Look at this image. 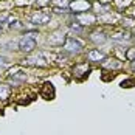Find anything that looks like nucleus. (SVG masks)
<instances>
[{
    "label": "nucleus",
    "instance_id": "f257e3e1",
    "mask_svg": "<svg viewBox=\"0 0 135 135\" xmlns=\"http://www.w3.org/2000/svg\"><path fill=\"white\" fill-rule=\"evenodd\" d=\"M34 47H36V37H34V34H27V36L20 41V50L25 51V53L33 51Z\"/></svg>",
    "mask_w": 135,
    "mask_h": 135
},
{
    "label": "nucleus",
    "instance_id": "f03ea898",
    "mask_svg": "<svg viewBox=\"0 0 135 135\" xmlns=\"http://www.w3.org/2000/svg\"><path fill=\"white\" fill-rule=\"evenodd\" d=\"M65 50L70 51V53H79V50H81V44L76 42L75 39H68L67 45H65Z\"/></svg>",
    "mask_w": 135,
    "mask_h": 135
},
{
    "label": "nucleus",
    "instance_id": "7ed1b4c3",
    "mask_svg": "<svg viewBox=\"0 0 135 135\" xmlns=\"http://www.w3.org/2000/svg\"><path fill=\"white\" fill-rule=\"evenodd\" d=\"M89 57H90L92 61H93V59H98V61H99V59H103V54L98 53V51L95 50V51H90V53H89Z\"/></svg>",
    "mask_w": 135,
    "mask_h": 135
},
{
    "label": "nucleus",
    "instance_id": "20e7f679",
    "mask_svg": "<svg viewBox=\"0 0 135 135\" xmlns=\"http://www.w3.org/2000/svg\"><path fill=\"white\" fill-rule=\"evenodd\" d=\"M134 67H135V62H134Z\"/></svg>",
    "mask_w": 135,
    "mask_h": 135
}]
</instances>
